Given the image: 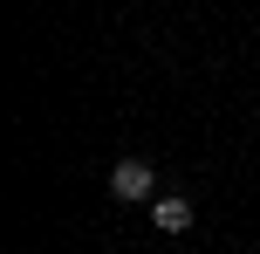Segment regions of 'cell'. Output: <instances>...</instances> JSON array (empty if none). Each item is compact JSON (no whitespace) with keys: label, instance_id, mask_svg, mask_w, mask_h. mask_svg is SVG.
<instances>
[{"label":"cell","instance_id":"cell-1","mask_svg":"<svg viewBox=\"0 0 260 254\" xmlns=\"http://www.w3.org/2000/svg\"><path fill=\"white\" fill-rule=\"evenodd\" d=\"M110 200H123V206H144V200H157V172L144 158H123L117 172H110Z\"/></svg>","mask_w":260,"mask_h":254},{"label":"cell","instance_id":"cell-2","mask_svg":"<svg viewBox=\"0 0 260 254\" xmlns=\"http://www.w3.org/2000/svg\"><path fill=\"white\" fill-rule=\"evenodd\" d=\"M151 227L157 234H185L192 227V200H185V192H157L151 200Z\"/></svg>","mask_w":260,"mask_h":254}]
</instances>
